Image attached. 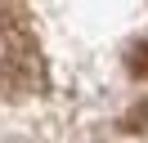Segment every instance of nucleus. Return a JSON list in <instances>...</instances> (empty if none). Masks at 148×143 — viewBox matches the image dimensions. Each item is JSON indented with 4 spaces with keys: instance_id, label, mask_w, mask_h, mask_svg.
Here are the masks:
<instances>
[{
    "instance_id": "f257e3e1",
    "label": "nucleus",
    "mask_w": 148,
    "mask_h": 143,
    "mask_svg": "<svg viewBox=\"0 0 148 143\" xmlns=\"http://www.w3.org/2000/svg\"><path fill=\"white\" fill-rule=\"evenodd\" d=\"M45 80V63H40V45L27 27L23 9L0 5V89L5 94H32Z\"/></svg>"
},
{
    "instance_id": "f03ea898",
    "label": "nucleus",
    "mask_w": 148,
    "mask_h": 143,
    "mask_svg": "<svg viewBox=\"0 0 148 143\" xmlns=\"http://www.w3.org/2000/svg\"><path fill=\"white\" fill-rule=\"evenodd\" d=\"M126 67H130V76H139V80H148V40H139V45H130V58H126Z\"/></svg>"
}]
</instances>
